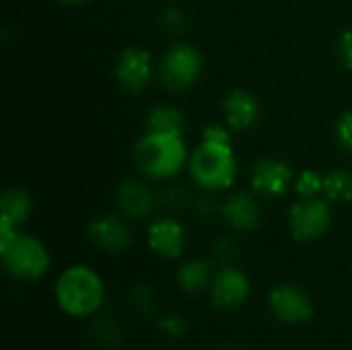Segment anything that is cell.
<instances>
[{
	"instance_id": "obj_1",
	"label": "cell",
	"mask_w": 352,
	"mask_h": 350,
	"mask_svg": "<svg viewBox=\"0 0 352 350\" xmlns=\"http://www.w3.org/2000/svg\"><path fill=\"white\" fill-rule=\"evenodd\" d=\"M136 167L153 179L175 177L190 161L188 146L182 134L146 132L132 151Z\"/></svg>"
},
{
	"instance_id": "obj_2",
	"label": "cell",
	"mask_w": 352,
	"mask_h": 350,
	"mask_svg": "<svg viewBox=\"0 0 352 350\" xmlns=\"http://www.w3.org/2000/svg\"><path fill=\"white\" fill-rule=\"evenodd\" d=\"M56 301L72 318L95 316L105 301V285L89 266H70L56 281Z\"/></svg>"
},
{
	"instance_id": "obj_3",
	"label": "cell",
	"mask_w": 352,
	"mask_h": 350,
	"mask_svg": "<svg viewBox=\"0 0 352 350\" xmlns=\"http://www.w3.org/2000/svg\"><path fill=\"white\" fill-rule=\"evenodd\" d=\"M190 175L192 179L208 192L229 190L237 179V157L229 142L202 140L190 155Z\"/></svg>"
},
{
	"instance_id": "obj_4",
	"label": "cell",
	"mask_w": 352,
	"mask_h": 350,
	"mask_svg": "<svg viewBox=\"0 0 352 350\" xmlns=\"http://www.w3.org/2000/svg\"><path fill=\"white\" fill-rule=\"evenodd\" d=\"M204 70V58L192 43L171 45L159 62V78L165 89L179 93L192 89Z\"/></svg>"
},
{
	"instance_id": "obj_5",
	"label": "cell",
	"mask_w": 352,
	"mask_h": 350,
	"mask_svg": "<svg viewBox=\"0 0 352 350\" xmlns=\"http://www.w3.org/2000/svg\"><path fill=\"white\" fill-rule=\"evenodd\" d=\"M2 264L14 281L31 283L41 278L50 268V252L33 235H19L14 243L2 252Z\"/></svg>"
},
{
	"instance_id": "obj_6",
	"label": "cell",
	"mask_w": 352,
	"mask_h": 350,
	"mask_svg": "<svg viewBox=\"0 0 352 350\" xmlns=\"http://www.w3.org/2000/svg\"><path fill=\"white\" fill-rule=\"evenodd\" d=\"M332 227V208L328 198H301L289 210V231L297 241L322 239Z\"/></svg>"
},
{
	"instance_id": "obj_7",
	"label": "cell",
	"mask_w": 352,
	"mask_h": 350,
	"mask_svg": "<svg viewBox=\"0 0 352 350\" xmlns=\"http://www.w3.org/2000/svg\"><path fill=\"white\" fill-rule=\"evenodd\" d=\"M252 295L250 276L237 266H223L210 285V301L221 311L239 309Z\"/></svg>"
},
{
	"instance_id": "obj_8",
	"label": "cell",
	"mask_w": 352,
	"mask_h": 350,
	"mask_svg": "<svg viewBox=\"0 0 352 350\" xmlns=\"http://www.w3.org/2000/svg\"><path fill=\"white\" fill-rule=\"evenodd\" d=\"M270 311L285 324H301L314 316V301L309 295L293 283L276 285L268 295Z\"/></svg>"
},
{
	"instance_id": "obj_9",
	"label": "cell",
	"mask_w": 352,
	"mask_h": 350,
	"mask_svg": "<svg viewBox=\"0 0 352 350\" xmlns=\"http://www.w3.org/2000/svg\"><path fill=\"white\" fill-rule=\"evenodd\" d=\"M153 76V58L151 52L138 45L124 47L116 60V78L122 89L130 93H140L146 89Z\"/></svg>"
},
{
	"instance_id": "obj_10",
	"label": "cell",
	"mask_w": 352,
	"mask_h": 350,
	"mask_svg": "<svg viewBox=\"0 0 352 350\" xmlns=\"http://www.w3.org/2000/svg\"><path fill=\"white\" fill-rule=\"evenodd\" d=\"M295 179V173L289 163L280 159H260L252 169V186L258 194L268 198L283 196Z\"/></svg>"
},
{
	"instance_id": "obj_11",
	"label": "cell",
	"mask_w": 352,
	"mask_h": 350,
	"mask_svg": "<svg viewBox=\"0 0 352 350\" xmlns=\"http://www.w3.org/2000/svg\"><path fill=\"white\" fill-rule=\"evenodd\" d=\"M148 248L163 260H177L186 250V229L179 221L163 217L148 227Z\"/></svg>"
},
{
	"instance_id": "obj_12",
	"label": "cell",
	"mask_w": 352,
	"mask_h": 350,
	"mask_svg": "<svg viewBox=\"0 0 352 350\" xmlns=\"http://www.w3.org/2000/svg\"><path fill=\"white\" fill-rule=\"evenodd\" d=\"M89 239L95 248L107 252V254H122L132 243V231L126 225L124 219L116 215H105L101 219H95L87 229Z\"/></svg>"
},
{
	"instance_id": "obj_13",
	"label": "cell",
	"mask_w": 352,
	"mask_h": 350,
	"mask_svg": "<svg viewBox=\"0 0 352 350\" xmlns=\"http://www.w3.org/2000/svg\"><path fill=\"white\" fill-rule=\"evenodd\" d=\"M221 217L231 229L243 231V233L256 231L262 223L260 204L248 192H239V194L229 196L221 206Z\"/></svg>"
},
{
	"instance_id": "obj_14",
	"label": "cell",
	"mask_w": 352,
	"mask_h": 350,
	"mask_svg": "<svg viewBox=\"0 0 352 350\" xmlns=\"http://www.w3.org/2000/svg\"><path fill=\"white\" fill-rule=\"evenodd\" d=\"M116 202L122 210V215H126L128 219L134 221H142L146 217L153 215L155 210V196L148 190V186H144L140 179H124L118 188H116Z\"/></svg>"
},
{
	"instance_id": "obj_15",
	"label": "cell",
	"mask_w": 352,
	"mask_h": 350,
	"mask_svg": "<svg viewBox=\"0 0 352 350\" xmlns=\"http://www.w3.org/2000/svg\"><path fill=\"white\" fill-rule=\"evenodd\" d=\"M223 113L233 130H250L258 124L262 116L260 101L243 89H233L223 101Z\"/></svg>"
},
{
	"instance_id": "obj_16",
	"label": "cell",
	"mask_w": 352,
	"mask_h": 350,
	"mask_svg": "<svg viewBox=\"0 0 352 350\" xmlns=\"http://www.w3.org/2000/svg\"><path fill=\"white\" fill-rule=\"evenodd\" d=\"M214 266L210 260L206 258H198V260H190V262H184L179 268H177V274H175V281L179 285V289L188 295H196V293H202L206 289H210L212 281H214Z\"/></svg>"
},
{
	"instance_id": "obj_17",
	"label": "cell",
	"mask_w": 352,
	"mask_h": 350,
	"mask_svg": "<svg viewBox=\"0 0 352 350\" xmlns=\"http://www.w3.org/2000/svg\"><path fill=\"white\" fill-rule=\"evenodd\" d=\"M33 210L31 196L21 188H8L0 198V217L10 221L14 227H21L29 221Z\"/></svg>"
},
{
	"instance_id": "obj_18",
	"label": "cell",
	"mask_w": 352,
	"mask_h": 350,
	"mask_svg": "<svg viewBox=\"0 0 352 350\" xmlns=\"http://www.w3.org/2000/svg\"><path fill=\"white\" fill-rule=\"evenodd\" d=\"M148 132H167V134H182L186 128V118L177 107L171 105H157L151 109L146 118Z\"/></svg>"
},
{
	"instance_id": "obj_19",
	"label": "cell",
	"mask_w": 352,
	"mask_h": 350,
	"mask_svg": "<svg viewBox=\"0 0 352 350\" xmlns=\"http://www.w3.org/2000/svg\"><path fill=\"white\" fill-rule=\"evenodd\" d=\"M324 196L330 202H352V173L334 169L324 175Z\"/></svg>"
},
{
	"instance_id": "obj_20",
	"label": "cell",
	"mask_w": 352,
	"mask_h": 350,
	"mask_svg": "<svg viewBox=\"0 0 352 350\" xmlns=\"http://www.w3.org/2000/svg\"><path fill=\"white\" fill-rule=\"evenodd\" d=\"M124 338V332H122V326L118 320L113 318H99L95 320L93 324V340L103 347V349H113L122 342Z\"/></svg>"
},
{
	"instance_id": "obj_21",
	"label": "cell",
	"mask_w": 352,
	"mask_h": 350,
	"mask_svg": "<svg viewBox=\"0 0 352 350\" xmlns=\"http://www.w3.org/2000/svg\"><path fill=\"white\" fill-rule=\"evenodd\" d=\"M295 190L301 198H314L324 192V177L318 171L305 169L295 179Z\"/></svg>"
},
{
	"instance_id": "obj_22",
	"label": "cell",
	"mask_w": 352,
	"mask_h": 350,
	"mask_svg": "<svg viewBox=\"0 0 352 350\" xmlns=\"http://www.w3.org/2000/svg\"><path fill=\"white\" fill-rule=\"evenodd\" d=\"M130 305L140 314V316H153V311L157 309V295L151 287L140 285L136 289H132L130 293Z\"/></svg>"
},
{
	"instance_id": "obj_23",
	"label": "cell",
	"mask_w": 352,
	"mask_h": 350,
	"mask_svg": "<svg viewBox=\"0 0 352 350\" xmlns=\"http://www.w3.org/2000/svg\"><path fill=\"white\" fill-rule=\"evenodd\" d=\"M159 328L165 336L177 340V338H184L190 330V322L186 316L177 314V311H171V314H165L159 322Z\"/></svg>"
},
{
	"instance_id": "obj_24",
	"label": "cell",
	"mask_w": 352,
	"mask_h": 350,
	"mask_svg": "<svg viewBox=\"0 0 352 350\" xmlns=\"http://www.w3.org/2000/svg\"><path fill=\"white\" fill-rule=\"evenodd\" d=\"M237 254H239V248H237L235 239L225 237V239H219V241L212 245V258H214V262H219L221 266H233Z\"/></svg>"
},
{
	"instance_id": "obj_25",
	"label": "cell",
	"mask_w": 352,
	"mask_h": 350,
	"mask_svg": "<svg viewBox=\"0 0 352 350\" xmlns=\"http://www.w3.org/2000/svg\"><path fill=\"white\" fill-rule=\"evenodd\" d=\"M336 138L344 151L352 153V111H344L336 122Z\"/></svg>"
},
{
	"instance_id": "obj_26",
	"label": "cell",
	"mask_w": 352,
	"mask_h": 350,
	"mask_svg": "<svg viewBox=\"0 0 352 350\" xmlns=\"http://www.w3.org/2000/svg\"><path fill=\"white\" fill-rule=\"evenodd\" d=\"M338 58L344 68L352 70V27L344 29L338 37Z\"/></svg>"
},
{
	"instance_id": "obj_27",
	"label": "cell",
	"mask_w": 352,
	"mask_h": 350,
	"mask_svg": "<svg viewBox=\"0 0 352 350\" xmlns=\"http://www.w3.org/2000/svg\"><path fill=\"white\" fill-rule=\"evenodd\" d=\"M16 237H19L16 227H14L10 221H6L4 217H0V254L6 252V250L14 243Z\"/></svg>"
},
{
	"instance_id": "obj_28",
	"label": "cell",
	"mask_w": 352,
	"mask_h": 350,
	"mask_svg": "<svg viewBox=\"0 0 352 350\" xmlns=\"http://www.w3.org/2000/svg\"><path fill=\"white\" fill-rule=\"evenodd\" d=\"M202 140H210V142H229L231 144V134L227 128H223L221 124H208L202 132Z\"/></svg>"
},
{
	"instance_id": "obj_29",
	"label": "cell",
	"mask_w": 352,
	"mask_h": 350,
	"mask_svg": "<svg viewBox=\"0 0 352 350\" xmlns=\"http://www.w3.org/2000/svg\"><path fill=\"white\" fill-rule=\"evenodd\" d=\"M219 350H245L243 347H239V344H223Z\"/></svg>"
},
{
	"instance_id": "obj_30",
	"label": "cell",
	"mask_w": 352,
	"mask_h": 350,
	"mask_svg": "<svg viewBox=\"0 0 352 350\" xmlns=\"http://www.w3.org/2000/svg\"><path fill=\"white\" fill-rule=\"evenodd\" d=\"M62 4H85V2H89V0H60Z\"/></svg>"
},
{
	"instance_id": "obj_31",
	"label": "cell",
	"mask_w": 352,
	"mask_h": 350,
	"mask_svg": "<svg viewBox=\"0 0 352 350\" xmlns=\"http://www.w3.org/2000/svg\"><path fill=\"white\" fill-rule=\"evenodd\" d=\"M307 350H318V349H307Z\"/></svg>"
}]
</instances>
